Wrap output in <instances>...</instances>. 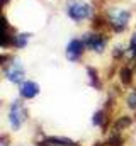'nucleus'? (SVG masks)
Returning <instances> with one entry per match:
<instances>
[{
	"instance_id": "nucleus-10",
	"label": "nucleus",
	"mask_w": 136,
	"mask_h": 146,
	"mask_svg": "<svg viewBox=\"0 0 136 146\" xmlns=\"http://www.w3.org/2000/svg\"><path fill=\"white\" fill-rule=\"evenodd\" d=\"M129 107L136 109V94H133V95L129 97Z\"/></svg>"
},
{
	"instance_id": "nucleus-1",
	"label": "nucleus",
	"mask_w": 136,
	"mask_h": 146,
	"mask_svg": "<svg viewBox=\"0 0 136 146\" xmlns=\"http://www.w3.org/2000/svg\"><path fill=\"white\" fill-rule=\"evenodd\" d=\"M67 14L68 17L75 22H82L92 15V7L83 2H70L67 5Z\"/></svg>"
},
{
	"instance_id": "nucleus-8",
	"label": "nucleus",
	"mask_w": 136,
	"mask_h": 146,
	"mask_svg": "<svg viewBox=\"0 0 136 146\" xmlns=\"http://www.w3.org/2000/svg\"><path fill=\"white\" fill-rule=\"evenodd\" d=\"M29 41V34H19V36H14V44L17 48H24Z\"/></svg>"
},
{
	"instance_id": "nucleus-11",
	"label": "nucleus",
	"mask_w": 136,
	"mask_h": 146,
	"mask_svg": "<svg viewBox=\"0 0 136 146\" xmlns=\"http://www.w3.org/2000/svg\"><path fill=\"white\" fill-rule=\"evenodd\" d=\"M0 146H7V145H5V143H2V141H0Z\"/></svg>"
},
{
	"instance_id": "nucleus-7",
	"label": "nucleus",
	"mask_w": 136,
	"mask_h": 146,
	"mask_svg": "<svg viewBox=\"0 0 136 146\" xmlns=\"http://www.w3.org/2000/svg\"><path fill=\"white\" fill-rule=\"evenodd\" d=\"M37 94H39V85H37L36 82L27 80V82H24V83L21 85V95H22L24 99H33Z\"/></svg>"
},
{
	"instance_id": "nucleus-3",
	"label": "nucleus",
	"mask_w": 136,
	"mask_h": 146,
	"mask_svg": "<svg viewBox=\"0 0 136 146\" xmlns=\"http://www.w3.org/2000/svg\"><path fill=\"white\" fill-rule=\"evenodd\" d=\"M24 66L21 65V61L19 60H14L9 66H7V70H5V76H7V80L9 82H12V83H21L22 80H24Z\"/></svg>"
},
{
	"instance_id": "nucleus-6",
	"label": "nucleus",
	"mask_w": 136,
	"mask_h": 146,
	"mask_svg": "<svg viewBox=\"0 0 136 146\" xmlns=\"http://www.w3.org/2000/svg\"><path fill=\"white\" fill-rule=\"evenodd\" d=\"M83 49H85V42H83V39H71V41L68 42V46H67V56H68V60L77 61V60L82 56Z\"/></svg>"
},
{
	"instance_id": "nucleus-4",
	"label": "nucleus",
	"mask_w": 136,
	"mask_h": 146,
	"mask_svg": "<svg viewBox=\"0 0 136 146\" xmlns=\"http://www.w3.org/2000/svg\"><path fill=\"white\" fill-rule=\"evenodd\" d=\"M9 117H10V124H12V127H14V129H19V127H21V124L26 121V110H24L22 104H21L19 100H15V102L12 104Z\"/></svg>"
},
{
	"instance_id": "nucleus-9",
	"label": "nucleus",
	"mask_w": 136,
	"mask_h": 146,
	"mask_svg": "<svg viewBox=\"0 0 136 146\" xmlns=\"http://www.w3.org/2000/svg\"><path fill=\"white\" fill-rule=\"evenodd\" d=\"M129 49H131V53L136 56V33H135V36L131 37V42H129Z\"/></svg>"
},
{
	"instance_id": "nucleus-5",
	"label": "nucleus",
	"mask_w": 136,
	"mask_h": 146,
	"mask_svg": "<svg viewBox=\"0 0 136 146\" xmlns=\"http://www.w3.org/2000/svg\"><path fill=\"white\" fill-rule=\"evenodd\" d=\"M83 42H85V48H89V49H92L95 53H102L105 49L107 39L102 34H87L83 37Z\"/></svg>"
},
{
	"instance_id": "nucleus-2",
	"label": "nucleus",
	"mask_w": 136,
	"mask_h": 146,
	"mask_svg": "<svg viewBox=\"0 0 136 146\" xmlns=\"http://www.w3.org/2000/svg\"><path fill=\"white\" fill-rule=\"evenodd\" d=\"M107 15H109V24L116 31H124L131 19V12L126 9H111Z\"/></svg>"
}]
</instances>
